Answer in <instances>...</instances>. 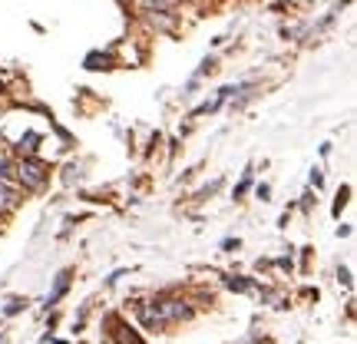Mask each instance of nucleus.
<instances>
[{
	"label": "nucleus",
	"mask_w": 357,
	"mask_h": 344,
	"mask_svg": "<svg viewBox=\"0 0 357 344\" xmlns=\"http://www.w3.org/2000/svg\"><path fill=\"white\" fill-rule=\"evenodd\" d=\"M17 175L27 189L40 192V189H47V182H50V166L43 159H37V156H23V162L17 166Z\"/></svg>",
	"instance_id": "obj_1"
},
{
	"label": "nucleus",
	"mask_w": 357,
	"mask_h": 344,
	"mask_svg": "<svg viewBox=\"0 0 357 344\" xmlns=\"http://www.w3.org/2000/svg\"><path fill=\"white\" fill-rule=\"evenodd\" d=\"M152 308H156V315H159V321H162V325H172V321H186V318H192V308H188L186 302H179V298H156Z\"/></svg>",
	"instance_id": "obj_2"
},
{
	"label": "nucleus",
	"mask_w": 357,
	"mask_h": 344,
	"mask_svg": "<svg viewBox=\"0 0 357 344\" xmlns=\"http://www.w3.org/2000/svg\"><path fill=\"white\" fill-rule=\"evenodd\" d=\"M70 278H73V271H70V268H63L57 278H53V288H50V295H47L43 308H57V305H60V298L70 291Z\"/></svg>",
	"instance_id": "obj_3"
},
{
	"label": "nucleus",
	"mask_w": 357,
	"mask_h": 344,
	"mask_svg": "<svg viewBox=\"0 0 357 344\" xmlns=\"http://www.w3.org/2000/svg\"><path fill=\"white\" fill-rule=\"evenodd\" d=\"M83 70H90V73H106V70H113V53L90 50V53H86V60H83Z\"/></svg>",
	"instance_id": "obj_4"
},
{
	"label": "nucleus",
	"mask_w": 357,
	"mask_h": 344,
	"mask_svg": "<svg viewBox=\"0 0 357 344\" xmlns=\"http://www.w3.org/2000/svg\"><path fill=\"white\" fill-rule=\"evenodd\" d=\"M40 143H43V136L34 133V130H27V133L17 139V149H20V153H27V156H34L40 149Z\"/></svg>",
	"instance_id": "obj_5"
},
{
	"label": "nucleus",
	"mask_w": 357,
	"mask_h": 344,
	"mask_svg": "<svg viewBox=\"0 0 357 344\" xmlns=\"http://www.w3.org/2000/svg\"><path fill=\"white\" fill-rule=\"evenodd\" d=\"M113 325H116L113 334H116V341H119V344H143V338H139L130 325H123V321H116V318H113Z\"/></svg>",
	"instance_id": "obj_6"
},
{
	"label": "nucleus",
	"mask_w": 357,
	"mask_h": 344,
	"mask_svg": "<svg viewBox=\"0 0 357 344\" xmlns=\"http://www.w3.org/2000/svg\"><path fill=\"white\" fill-rule=\"evenodd\" d=\"M17 206V192L10 189L3 179H0V212H7V209H14Z\"/></svg>",
	"instance_id": "obj_7"
},
{
	"label": "nucleus",
	"mask_w": 357,
	"mask_h": 344,
	"mask_svg": "<svg viewBox=\"0 0 357 344\" xmlns=\"http://www.w3.org/2000/svg\"><path fill=\"white\" fill-rule=\"evenodd\" d=\"M225 288H232V291H255V282L242 278V275H225Z\"/></svg>",
	"instance_id": "obj_8"
},
{
	"label": "nucleus",
	"mask_w": 357,
	"mask_h": 344,
	"mask_svg": "<svg viewBox=\"0 0 357 344\" xmlns=\"http://www.w3.org/2000/svg\"><path fill=\"white\" fill-rule=\"evenodd\" d=\"M27 305H30V298H10V302H7V305H3V315H7V318H14V315H20V311H27Z\"/></svg>",
	"instance_id": "obj_9"
},
{
	"label": "nucleus",
	"mask_w": 357,
	"mask_h": 344,
	"mask_svg": "<svg viewBox=\"0 0 357 344\" xmlns=\"http://www.w3.org/2000/svg\"><path fill=\"white\" fill-rule=\"evenodd\" d=\"M347 199H351V186H341V192H338V199H334V215H341V209L347 206Z\"/></svg>",
	"instance_id": "obj_10"
},
{
	"label": "nucleus",
	"mask_w": 357,
	"mask_h": 344,
	"mask_svg": "<svg viewBox=\"0 0 357 344\" xmlns=\"http://www.w3.org/2000/svg\"><path fill=\"white\" fill-rule=\"evenodd\" d=\"M212 70H215V57H206V60H202V63H199V70H195V77L202 79V77H208Z\"/></svg>",
	"instance_id": "obj_11"
},
{
	"label": "nucleus",
	"mask_w": 357,
	"mask_h": 344,
	"mask_svg": "<svg viewBox=\"0 0 357 344\" xmlns=\"http://www.w3.org/2000/svg\"><path fill=\"white\" fill-rule=\"evenodd\" d=\"M79 179H83V169H79V166H70L66 175H63V182H66V186H73V182H79Z\"/></svg>",
	"instance_id": "obj_12"
},
{
	"label": "nucleus",
	"mask_w": 357,
	"mask_h": 344,
	"mask_svg": "<svg viewBox=\"0 0 357 344\" xmlns=\"http://www.w3.org/2000/svg\"><path fill=\"white\" fill-rule=\"evenodd\" d=\"M248 189H251V169L245 172V179H242V182H238V186H235V199H242V195H245V192H248Z\"/></svg>",
	"instance_id": "obj_13"
},
{
	"label": "nucleus",
	"mask_w": 357,
	"mask_h": 344,
	"mask_svg": "<svg viewBox=\"0 0 357 344\" xmlns=\"http://www.w3.org/2000/svg\"><path fill=\"white\" fill-rule=\"evenodd\" d=\"M143 3H146L149 10H166V7H172L175 0H143Z\"/></svg>",
	"instance_id": "obj_14"
},
{
	"label": "nucleus",
	"mask_w": 357,
	"mask_h": 344,
	"mask_svg": "<svg viewBox=\"0 0 357 344\" xmlns=\"http://www.w3.org/2000/svg\"><path fill=\"white\" fill-rule=\"evenodd\" d=\"M338 282H341V285H347V288L354 285V278H351V271H347V268H344V265H338Z\"/></svg>",
	"instance_id": "obj_15"
},
{
	"label": "nucleus",
	"mask_w": 357,
	"mask_h": 344,
	"mask_svg": "<svg viewBox=\"0 0 357 344\" xmlns=\"http://www.w3.org/2000/svg\"><path fill=\"white\" fill-rule=\"evenodd\" d=\"M311 186H315V189L324 186V172H321V169H311Z\"/></svg>",
	"instance_id": "obj_16"
},
{
	"label": "nucleus",
	"mask_w": 357,
	"mask_h": 344,
	"mask_svg": "<svg viewBox=\"0 0 357 344\" xmlns=\"http://www.w3.org/2000/svg\"><path fill=\"white\" fill-rule=\"evenodd\" d=\"M255 195H258L262 202H268V199H271V186H258V189H255Z\"/></svg>",
	"instance_id": "obj_17"
},
{
	"label": "nucleus",
	"mask_w": 357,
	"mask_h": 344,
	"mask_svg": "<svg viewBox=\"0 0 357 344\" xmlns=\"http://www.w3.org/2000/svg\"><path fill=\"white\" fill-rule=\"evenodd\" d=\"M238 245H242L238 238H225V242H222V249H225V251H235V249H238Z\"/></svg>",
	"instance_id": "obj_18"
},
{
	"label": "nucleus",
	"mask_w": 357,
	"mask_h": 344,
	"mask_svg": "<svg viewBox=\"0 0 357 344\" xmlns=\"http://www.w3.org/2000/svg\"><path fill=\"white\" fill-rule=\"evenodd\" d=\"M7 172H10V162H7V159H0V179H3Z\"/></svg>",
	"instance_id": "obj_19"
},
{
	"label": "nucleus",
	"mask_w": 357,
	"mask_h": 344,
	"mask_svg": "<svg viewBox=\"0 0 357 344\" xmlns=\"http://www.w3.org/2000/svg\"><path fill=\"white\" fill-rule=\"evenodd\" d=\"M43 341H47V344H66V341H57V338H53V334H47V338H43Z\"/></svg>",
	"instance_id": "obj_20"
},
{
	"label": "nucleus",
	"mask_w": 357,
	"mask_h": 344,
	"mask_svg": "<svg viewBox=\"0 0 357 344\" xmlns=\"http://www.w3.org/2000/svg\"><path fill=\"white\" fill-rule=\"evenodd\" d=\"M0 93H3V79H0Z\"/></svg>",
	"instance_id": "obj_21"
}]
</instances>
